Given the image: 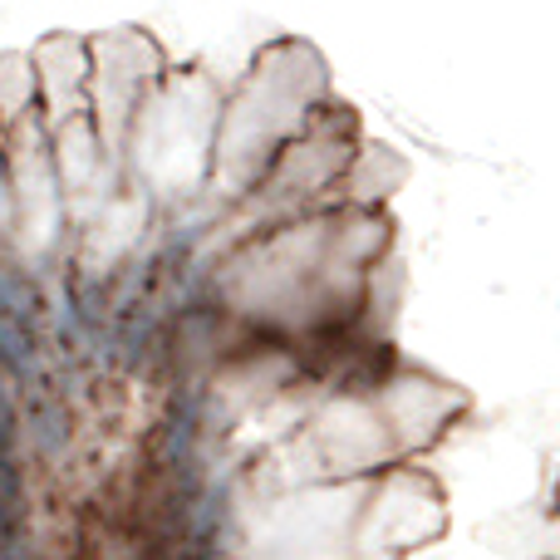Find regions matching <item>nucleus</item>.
Instances as JSON below:
<instances>
[{"label":"nucleus","instance_id":"nucleus-1","mask_svg":"<svg viewBox=\"0 0 560 560\" xmlns=\"http://www.w3.org/2000/svg\"><path fill=\"white\" fill-rule=\"evenodd\" d=\"M15 443H20V418H15V408H10L5 388H0V472L15 467Z\"/></svg>","mask_w":560,"mask_h":560}]
</instances>
